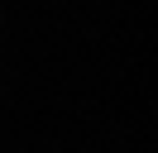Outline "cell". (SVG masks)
I'll return each instance as SVG.
<instances>
[]
</instances>
